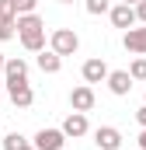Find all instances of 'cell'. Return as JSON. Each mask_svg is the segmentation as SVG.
Returning <instances> with one entry per match:
<instances>
[{"mask_svg": "<svg viewBox=\"0 0 146 150\" xmlns=\"http://www.w3.org/2000/svg\"><path fill=\"white\" fill-rule=\"evenodd\" d=\"M18 38L28 52H42L45 49V21L38 14H18Z\"/></svg>", "mask_w": 146, "mask_h": 150, "instance_id": "obj_1", "label": "cell"}, {"mask_svg": "<svg viewBox=\"0 0 146 150\" xmlns=\"http://www.w3.org/2000/svg\"><path fill=\"white\" fill-rule=\"evenodd\" d=\"M49 49L59 52V56H73V52L80 49V38H77L73 28H56V32L49 35Z\"/></svg>", "mask_w": 146, "mask_h": 150, "instance_id": "obj_2", "label": "cell"}, {"mask_svg": "<svg viewBox=\"0 0 146 150\" xmlns=\"http://www.w3.org/2000/svg\"><path fill=\"white\" fill-rule=\"evenodd\" d=\"M7 98H11L18 108H32L35 91H32V84H28V80H7Z\"/></svg>", "mask_w": 146, "mask_h": 150, "instance_id": "obj_3", "label": "cell"}, {"mask_svg": "<svg viewBox=\"0 0 146 150\" xmlns=\"http://www.w3.org/2000/svg\"><path fill=\"white\" fill-rule=\"evenodd\" d=\"M108 18H111V25L115 28H122V32H129V28H136L139 25V18H136V7L132 4H115L108 11Z\"/></svg>", "mask_w": 146, "mask_h": 150, "instance_id": "obj_4", "label": "cell"}, {"mask_svg": "<svg viewBox=\"0 0 146 150\" xmlns=\"http://www.w3.org/2000/svg\"><path fill=\"white\" fill-rule=\"evenodd\" d=\"M63 143H66V133L63 129H38L35 140H32L35 150H63Z\"/></svg>", "mask_w": 146, "mask_h": 150, "instance_id": "obj_5", "label": "cell"}, {"mask_svg": "<svg viewBox=\"0 0 146 150\" xmlns=\"http://www.w3.org/2000/svg\"><path fill=\"white\" fill-rule=\"evenodd\" d=\"M108 74L111 70H108V63H105L101 56H91V59L80 67V77H84L87 84H101V80H108Z\"/></svg>", "mask_w": 146, "mask_h": 150, "instance_id": "obj_6", "label": "cell"}, {"mask_svg": "<svg viewBox=\"0 0 146 150\" xmlns=\"http://www.w3.org/2000/svg\"><path fill=\"white\" fill-rule=\"evenodd\" d=\"M94 87L91 84H80V87H73L70 91V105H73V112H91L94 108Z\"/></svg>", "mask_w": 146, "mask_h": 150, "instance_id": "obj_7", "label": "cell"}, {"mask_svg": "<svg viewBox=\"0 0 146 150\" xmlns=\"http://www.w3.org/2000/svg\"><path fill=\"white\" fill-rule=\"evenodd\" d=\"M63 133H66V136H73V140L87 136V133H91L87 112H70V115H66V122H63Z\"/></svg>", "mask_w": 146, "mask_h": 150, "instance_id": "obj_8", "label": "cell"}, {"mask_svg": "<svg viewBox=\"0 0 146 150\" xmlns=\"http://www.w3.org/2000/svg\"><path fill=\"white\" fill-rule=\"evenodd\" d=\"M94 143H98V150H118L122 147V133L115 126H98L94 129Z\"/></svg>", "mask_w": 146, "mask_h": 150, "instance_id": "obj_9", "label": "cell"}, {"mask_svg": "<svg viewBox=\"0 0 146 150\" xmlns=\"http://www.w3.org/2000/svg\"><path fill=\"white\" fill-rule=\"evenodd\" d=\"M122 45H125L132 56H146V25L129 28V32H125V38H122Z\"/></svg>", "mask_w": 146, "mask_h": 150, "instance_id": "obj_10", "label": "cell"}, {"mask_svg": "<svg viewBox=\"0 0 146 150\" xmlns=\"http://www.w3.org/2000/svg\"><path fill=\"white\" fill-rule=\"evenodd\" d=\"M108 91L115 98H125V94L132 91V74H129V70H111L108 74Z\"/></svg>", "mask_w": 146, "mask_h": 150, "instance_id": "obj_11", "label": "cell"}, {"mask_svg": "<svg viewBox=\"0 0 146 150\" xmlns=\"http://www.w3.org/2000/svg\"><path fill=\"white\" fill-rule=\"evenodd\" d=\"M35 63H38V70H42V74H59V70H63V56H59V52H52V49H42Z\"/></svg>", "mask_w": 146, "mask_h": 150, "instance_id": "obj_12", "label": "cell"}, {"mask_svg": "<svg viewBox=\"0 0 146 150\" xmlns=\"http://www.w3.org/2000/svg\"><path fill=\"white\" fill-rule=\"evenodd\" d=\"M4 77H7V80H28V63H25L21 56L7 59V67H4ZM7 80H4V84H7Z\"/></svg>", "mask_w": 146, "mask_h": 150, "instance_id": "obj_13", "label": "cell"}, {"mask_svg": "<svg viewBox=\"0 0 146 150\" xmlns=\"http://www.w3.org/2000/svg\"><path fill=\"white\" fill-rule=\"evenodd\" d=\"M18 35V18H0V42H11Z\"/></svg>", "mask_w": 146, "mask_h": 150, "instance_id": "obj_14", "label": "cell"}, {"mask_svg": "<svg viewBox=\"0 0 146 150\" xmlns=\"http://www.w3.org/2000/svg\"><path fill=\"white\" fill-rule=\"evenodd\" d=\"M25 147H28V140L21 133H7L4 136V150H25Z\"/></svg>", "mask_w": 146, "mask_h": 150, "instance_id": "obj_15", "label": "cell"}, {"mask_svg": "<svg viewBox=\"0 0 146 150\" xmlns=\"http://www.w3.org/2000/svg\"><path fill=\"white\" fill-rule=\"evenodd\" d=\"M84 7H87V14H94V18L111 11V4H108V0H84Z\"/></svg>", "mask_w": 146, "mask_h": 150, "instance_id": "obj_16", "label": "cell"}, {"mask_svg": "<svg viewBox=\"0 0 146 150\" xmlns=\"http://www.w3.org/2000/svg\"><path fill=\"white\" fill-rule=\"evenodd\" d=\"M129 74H132V80H146V56H139V59H132Z\"/></svg>", "mask_w": 146, "mask_h": 150, "instance_id": "obj_17", "label": "cell"}, {"mask_svg": "<svg viewBox=\"0 0 146 150\" xmlns=\"http://www.w3.org/2000/svg\"><path fill=\"white\" fill-rule=\"evenodd\" d=\"M14 7H18V14H35V7H38V0H11Z\"/></svg>", "mask_w": 146, "mask_h": 150, "instance_id": "obj_18", "label": "cell"}, {"mask_svg": "<svg viewBox=\"0 0 146 150\" xmlns=\"http://www.w3.org/2000/svg\"><path fill=\"white\" fill-rule=\"evenodd\" d=\"M136 18H139V25H146V0L136 4Z\"/></svg>", "mask_w": 146, "mask_h": 150, "instance_id": "obj_19", "label": "cell"}, {"mask_svg": "<svg viewBox=\"0 0 146 150\" xmlns=\"http://www.w3.org/2000/svg\"><path fill=\"white\" fill-rule=\"evenodd\" d=\"M136 122H139V126H143V129H146V105H143V108H139V112H136Z\"/></svg>", "mask_w": 146, "mask_h": 150, "instance_id": "obj_20", "label": "cell"}, {"mask_svg": "<svg viewBox=\"0 0 146 150\" xmlns=\"http://www.w3.org/2000/svg\"><path fill=\"white\" fill-rule=\"evenodd\" d=\"M139 150H146V129L139 133Z\"/></svg>", "mask_w": 146, "mask_h": 150, "instance_id": "obj_21", "label": "cell"}, {"mask_svg": "<svg viewBox=\"0 0 146 150\" xmlns=\"http://www.w3.org/2000/svg\"><path fill=\"white\" fill-rule=\"evenodd\" d=\"M4 67H7V56H4V52H0V74H4Z\"/></svg>", "mask_w": 146, "mask_h": 150, "instance_id": "obj_22", "label": "cell"}, {"mask_svg": "<svg viewBox=\"0 0 146 150\" xmlns=\"http://www.w3.org/2000/svg\"><path fill=\"white\" fill-rule=\"evenodd\" d=\"M122 4H132V7H136V4H139V0H122Z\"/></svg>", "mask_w": 146, "mask_h": 150, "instance_id": "obj_23", "label": "cell"}, {"mask_svg": "<svg viewBox=\"0 0 146 150\" xmlns=\"http://www.w3.org/2000/svg\"><path fill=\"white\" fill-rule=\"evenodd\" d=\"M59 4H73V0H59Z\"/></svg>", "mask_w": 146, "mask_h": 150, "instance_id": "obj_24", "label": "cell"}, {"mask_svg": "<svg viewBox=\"0 0 146 150\" xmlns=\"http://www.w3.org/2000/svg\"><path fill=\"white\" fill-rule=\"evenodd\" d=\"M25 150H35V147H32V143H28V147H25Z\"/></svg>", "mask_w": 146, "mask_h": 150, "instance_id": "obj_25", "label": "cell"}, {"mask_svg": "<svg viewBox=\"0 0 146 150\" xmlns=\"http://www.w3.org/2000/svg\"><path fill=\"white\" fill-rule=\"evenodd\" d=\"M0 98H4V87H0Z\"/></svg>", "mask_w": 146, "mask_h": 150, "instance_id": "obj_26", "label": "cell"}]
</instances>
